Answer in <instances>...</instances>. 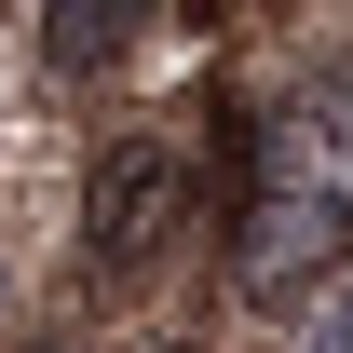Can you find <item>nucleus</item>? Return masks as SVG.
<instances>
[{
	"label": "nucleus",
	"instance_id": "2",
	"mask_svg": "<svg viewBox=\"0 0 353 353\" xmlns=\"http://www.w3.org/2000/svg\"><path fill=\"white\" fill-rule=\"evenodd\" d=\"M163 231H176V150L123 136V150L95 163V190H82V245H95V272H150Z\"/></svg>",
	"mask_w": 353,
	"mask_h": 353
},
{
	"label": "nucleus",
	"instance_id": "4",
	"mask_svg": "<svg viewBox=\"0 0 353 353\" xmlns=\"http://www.w3.org/2000/svg\"><path fill=\"white\" fill-rule=\"evenodd\" d=\"M299 353H353V285H340V299H326V312L299 326Z\"/></svg>",
	"mask_w": 353,
	"mask_h": 353
},
{
	"label": "nucleus",
	"instance_id": "1",
	"mask_svg": "<svg viewBox=\"0 0 353 353\" xmlns=\"http://www.w3.org/2000/svg\"><path fill=\"white\" fill-rule=\"evenodd\" d=\"M353 231V54L299 68V82L259 109V163H245V299H285L312 259H340Z\"/></svg>",
	"mask_w": 353,
	"mask_h": 353
},
{
	"label": "nucleus",
	"instance_id": "3",
	"mask_svg": "<svg viewBox=\"0 0 353 353\" xmlns=\"http://www.w3.org/2000/svg\"><path fill=\"white\" fill-rule=\"evenodd\" d=\"M136 14H150V0H54V14H41V54H54V68H109Z\"/></svg>",
	"mask_w": 353,
	"mask_h": 353
}]
</instances>
